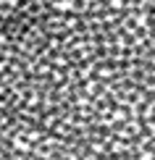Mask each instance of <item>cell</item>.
I'll return each instance as SVG.
<instances>
[{
	"instance_id": "6da1fadb",
	"label": "cell",
	"mask_w": 155,
	"mask_h": 160,
	"mask_svg": "<svg viewBox=\"0 0 155 160\" xmlns=\"http://www.w3.org/2000/svg\"><path fill=\"white\" fill-rule=\"evenodd\" d=\"M0 160H155V0H0Z\"/></svg>"
}]
</instances>
